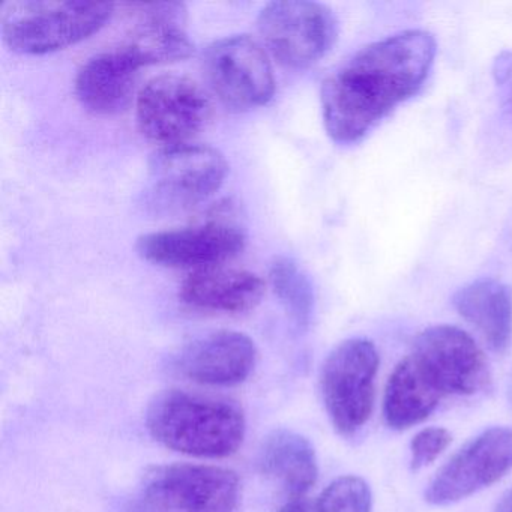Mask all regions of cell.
<instances>
[{"instance_id": "cell-1", "label": "cell", "mask_w": 512, "mask_h": 512, "mask_svg": "<svg viewBox=\"0 0 512 512\" xmlns=\"http://www.w3.org/2000/svg\"><path fill=\"white\" fill-rule=\"evenodd\" d=\"M436 58V40L406 31L359 50L323 82L326 133L338 145L364 139L395 107L418 94Z\"/></svg>"}, {"instance_id": "cell-2", "label": "cell", "mask_w": 512, "mask_h": 512, "mask_svg": "<svg viewBox=\"0 0 512 512\" xmlns=\"http://www.w3.org/2000/svg\"><path fill=\"white\" fill-rule=\"evenodd\" d=\"M149 433L181 454L224 458L235 454L245 437V415L227 398L170 389L149 404Z\"/></svg>"}, {"instance_id": "cell-3", "label": "cell", "mask_w": 512, "mask_h": 512, "mask_svg": "<svg viewBox=\"0 0 512 512\" xmlns=\"http://www.w3.org/2000/svg\"><path fill=\"white\" fill-rule=\"evenodd\" d=\"M113 11L107 2L10 0L0 7V31L13 52L47 55L97 34Z\"/></svg>"}, {"instance_id": "cell-4", "label": "cell", "mask_w": 512, "mask_h": 512, "mask_svg": "<svg viewBox=\"0 0 512 512\" xmlns=\"http://www.w3.org/2000/svg\"><path fill=\"white\" fill-rule=\"evenodd\" d=\"M227 172L226 158L211 146L160 148L149 161L146 205L157 214L193 208L220 190Z\"/></svg>"}, {"instance_id": "cell-5", "label": "cell", "mask_w": 512, "mask_h": 512, "mask_svg": "<svg viewBox=\"0 0 512 512\" xmlns=\"http://www.w3.org/2000/svg\"><path fill=\"white\" fill-rule=\"evenodd\" d=\"M379 353L365 338L338 344L323 362L320 391L335 430L341 436L358 433L374 409Z\"/></svg>"}, {"instance_id": "cell-6", "label": "cell", "mask_w": 512, "mask_h": 512, "mask_svg": "<svg viewBox=\"0 0 512 512\" xmlns=\"http://www.w3.org/2000/svg\"><path fill=\"white\" fill-rule=\"evenodd\" d=\"M241 494L238 475L226 467L167 464L143 479V512H235Z\"/></svg>"}, {"instance_id": "cell-7", "label": "cell", "mask_w": 512, "mask_h": 512, "mask_svg": "<svg viewBox=\"0 0 512 512\" xmlns=\"http://www.w3.org/2000/svg\"><path fill=\"white\" fill-rule=\"evenodd\" d=\"M257 29L278 64L305 70L319 62L334 46L338 23L325 5L307 0H284L265 5Z\"/></svg>"}, {"instance_id": "cell-8", "label": "cell", "mask_w": 512, "mask_h": 512, "mask_svg": "<svg viewBox=\"0 0 512 512\" xmlns=\"http://www.w3.org/2000/svg\"><path fill=\"white\" fill-rule=\"evenodd\" d=\"M136 116L140 133L160 148L184 145L205 127L211 101L190 77L163 74L140 89Z\"/></svg>"}, {"instance_id": "cell-9", "label": "cell", "mask_w": 512, "mask_h": 512, "mask_svg": "<svg viewBox=\"0 0 512 512\" xmlns=\"http://www.w3.org/2000/svg\"><path fill=\"white\" fill-rule=\"evenodd\" d=\"M203 73L211 91L229 109H257L274 97V68L268 53L248 35L212 43L203 56Z\"/></svg>"}, {"instance_id": "cell-10", "label": "cell", "mask_w": 512, "mask_h": 512, "mask_svg": "<svg viewBox=\"0 0 512 512\" xmlns=\"http://www.w3.org/2000/svg\"><path fill=\"white\" fill-rule=\"evenodd\" d=\"M409 356L443 397L475 395L490 386V367L485 353L457 326L437 325L425 329L413 341Z\"/></svg>"}, {"instance_id": "cell-11", "label": "cell", "mask_w": 512, "mask_h": 512, "mask_svg": "<svg viewBox=\"0 0 512 512\" xmlns=\"http://www.w3.org/2000/svg\"><path fill=\"white\" fill-rule=\"evenodd\" d=\"M511 470L512 428H488L437 472L425 491V500L436 506L460 502L496 484Z\"/></svg>"}, {"instance_id": "cell-12", "label": "cell", "mask_w": 512, "mask_h": 512, "mask_svg": "<svg viewBox=\"0 0 512 512\" xmlns=\"http://www.w3.org/2000/svg\"><path fill=\"white\" fill-rule=\"evenodd\" d=\"M245 242L244 232L236 224L209 221L140 236L136 250L142 259L154 265L199 271L224 265L242 253Z\"/></svg>"}, {"instance_id": "cell-13", "label": "cell", "mask_w": 512, "mask_h": 512, "mask_svg": "<svg viewBox=\"0 0 512 512\" xmlns=\"http://www.w3.org/2000/svg\"><path fill=\"white\" fill-rule=\"evenodd\" d=\"M257 347L248 335L218 331L188 344L178 359L185 377L209 386H233L253 373Z\"/></svg>"}, {"instance_id": "cell-14", "label": "cell", "mask_w": 512, "mask_h": 512, "mask_svg": "<svg viewBox=\"0 0 512 512\" xmlns=\"http://www.w3.org/2000/svg\"><path fill=\"white\" fill-rule=\"evenodd\" d=\"M133 10L139 17L121 47L140 67L184 61L193 55L184 4H137Z\"/></svg>"}, {"instance_id": "cell-15", "label": "cell", "mask_w": 512, "mask_h": 512, "mask_svg": "<svg viewBox=\"0 0 512 512\" xmlns=\"http://www.w3.org/2000/svg\"><path fill=\"white\" fill-rule=\"evenodd\" d=\"M140 65L127 50H107L85 62L76 77L80 104L94 115L124 112L136 94Z\"/></svg>"}, {"instance_id": "cell-16", "label": "cell", "mask_w": 512, "mask_h": 512, "mask_svg": "<svg viewBox=\"0 0 512 512\" xmlns=\"http://www.w3.org/2000/svg\"><path fill=\"white\" fill-rule=\"evenodd\" d=\"M265 293L259 275L226 265L193 271L182 283L179 296L194 310L238 314L253 310Z\"/></svg>"}, {"instance_id": "cell-17", "label": "cell", "mask_w": 512, "mask_h": 512, "mask_svg": "<svg viewBox=\"0 0 512 512\" xmlns=\"http://www.w3.org/2000/svg\"><path fill=\"white\" fill-rule=\"evenodd\" d=\"M452 304L491 349L506 350L512 335V293L505 284L491 278L473 281L455 293Z\"/></svg>"}, {"instance_id": "cell-18", "label": "cell", "mask_w": 512, "mask_h": 512, "mask_svg": "<svg viewBox=\"0 0 512 512\" xmlns=\"http://www.w3.org/2000/svg\"><path fill=\"white\" fill-rule=\"evenodd\" d=\"M262 472L283 485L290 497H304L316 484L319 464L310 440L296 431H272L260 448Z\"/></svg>"}, {"instance_id": "cell-19", "label": "cell", "mask_w": 512, "mask_h": 512, "mask_svg": "<svg viewBox=\"0 0 512 512\" xmlns=\"http://www.w3.org/2000/svg\"><path fill=\"white\" fill-rule=\"evenodd\" d=\"M443 395L425 379L409 355L398 362L386 383L383 418L394 430L421 424L436 410Z\"/></svg>"}, {"instance_id": "cell-20", "label": "cell", "mask_w": 512, "mask_h": 512, "mask_svg": "<svg viewBox=\"0 0 512 512\" xmlns=\"http://www.w3.org/2000/svg\"><path fill=\"white\" fill-rule=\"evenodd\" d=\"M272 287L290 319L298 326H307L314 310V290L307 275L287 257H278L269 272Z\"/></svg>"}, {"instance_id": "cell-21", "label": "cell", "mask_w": 512, "mask_h": 512, "mask_svg": "<svg viewBox=\"0 0 512 512\" xmlns=\"http://www.w3.org/2000/svg\"><path fill=\"white\" fill-rule=\"evenodd\" d=\"M314 506L316 512H371L373 496L364 479L341 476L322 491Z\"/></svg>"}, {"instance_id": "cell-22", "label": "cell", "mask_w": 512, "mask_h": 512, "mask_svg": "<svg viewBox=\"0 0 512 512\" xmlns=\"http://www.w3.org/2000/svg\"><path fill=\"white\" fill-rule=\"evenodd\" d=\"M451 442L452 434L446 428H424L410 443V466L413 470L428 466L451 445Z\"/></svg>"}, {"instance_id": "cell-23", "label": "cell", "mask_w": 512, "mask_h": 512, "mask_svg": "<svg viewBox=\"0 0 512 512\" xmlns=\"http://www.w3.org/2000/svg\"><path fill=\"white\" fill-rule=\"evenodd\" d=\"M494 82L499 95L500 112L512 125V52H502L493 65Z\"/></svg>"}, {"instance_id": "cell-24", "label": "cell", "mask_w": 512, "mask_h": 512, "mask_svg": "<svg viewBox=\"0 0 512 512\" xmlns=\"http://www.w3.org/2000/svg\"><path fill=\"white\" fill-rule=\"evenodd\" d=\"M278 512H316V506L305 497H290L289 502L284 503Z\"/></svg>"}, {"instance_id": "cell-25", "label": "cell", "mask_w": 512, "mask_h": 512, "mask_svg": "<svg viewBox=\"0 0 512 512\" xmlns=\"http://www.w3.org/2000/svg\"><path fill=\"white\" fill-rule=\"evenodd\" d=\"M494 512H512V488L502 494Z\"/></svg>"}, {"instance_id": "cell-26", "label": "cell", "mask_w": 512, "mask_h": 512, "mask_svg": "<svg viewBox=\"0 0 512 512\" xmlns=\"http://www.w3.org/2000/svg\"><path fill=\"white\" fill-rule=\"evenodd\" d=\"M509 400H511V403H512V379H511V388H509Z\"/></svg>"}]
</instances>
